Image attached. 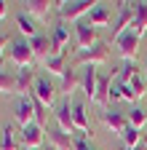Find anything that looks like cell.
I'll list each match as a JSON object with an SVG mask.
<instances>
[{
	"label": "cell",
	"instance_id": "1",
	"mask_svg": "<svg viewBox=\"0 0 147 150\" xmlns=\"http://www.w3.org/2000/svg\"><path fill=\"white\" fill-rule=\"evenodd\" d=\"M99 3H94V0H62V3H56V11H59V19L62 22H78L80 16H88L91 11H94Z\"/></svg>",
	"mask_w": 147,
	"mask_h": 150
},
{
	"label": "cell",
	"instance_id": "2",
	"mask_svg": "<svg viewBox=\"0 0 147 150\" xmlns=\"http://www.w3.org/2000/svg\"><path fill=\"white\" fill-rule=\"evenodd\" d=\"M72 99H62L56 107H53V118H56V129H62L64 134H78V129H75V121H72Z\"/></svg>",
	"mask_w": 147,
	"mask_h": 150
},
{
	"label": "cell",
	"instance_id": "3",
	"mask_svg": "<svg viewBox=\"0 0 147 150\" xmlns=\"http://www.w3.org/2000/svg\"><path fill=\"white\" fill-rule=\"evenodd\" d=\"M107 62H110L107 43H96L88 51H78V64L80 67H99V64H107Z\"/></svg>",
	"mask_w": 147,
	"mask_h": 150
},
{
	"label": "cell",
	"instance_id": "4",
	"mask_svg": "<svg viewBox=\"0 0 147 150\" xmlns=\"http://www.w3.org/2000/svg\"><path fill=\"white\" fill-rule=\"evenodd\" d=\"M139 40L142 38L134 32V30H128V32H123L118 40H115V46H118V54L123 56L126 62H136V54H139Z\"/></svg>",
	"mask_w": 147,
	"mask_h": 150
},
{
	"label": "cell",
	"instance_id": "5",
	"mask_svg": "<svg viewBox=\"0 0 147 150\" xmlns=\"http://www.w3.org/2000/svg\"><path fill=\"white\" fill-rule=\"evenodd\" d=\"M118 6H120V11H118V19H115V24H113V38H110V43H115L118 38L123 32H128L131 24H134V6L131 3H118Z\"/></svg>",
	"mask_w": 147,
	"mask_h": 150
},
{
	"label": "cell",
	"instance_id": "6",
	"mask_svg": "<svg viewBox=\"0 0 147 150\" xmlns=\"http://www.w3.org/2000/svg\"><path fill=\"white\" fill-rule=\"evenodd\" d=\"M11 62L19 67V70L32 67L35 54H32V48H30V43H27V40H13V43H11Z\"/></svg>",
	"mask_w": 147,
	"mask_h": 150
},
{
	"label": "cell",
	"instance_id": "7",
	"mask_svg": "<svg viewBox=\"0 0 147 150\" xmlns=\"http://www.w3.org/2000/svg\"><path fill=\"white\" fill-rule=\"evenodd\" d=\"M75 40H78V48L80 51H88L99 43V30L91 27L88 22H78L75 24Z\"/></svg>",
	"mask_w": 147,
	"mask_h": 150
},
{
	"label": "cell",
	"instance_id": "8",
	"mask_svg": "<svg viewBox=\"0 0 147 150\" xmlns=\"http://www.w3.org/2000/svg\"><path fill=\"white\" fill-rule=\"evenodd\" d=\"M30 94H35V97H38V99H40L46 107H56V94H59V88L53 86L48 78H38Z\"/></svg>",
	"mask_w": 147,
	"mask_h": 150
},
{
	"label": "cell",
	"instance_id": "9",
	"mask_svg": "<svg viewBox=\"0 0 147 150\" xmlns=\"http://www.w3.org/2000/svg\"><path fill=\"white\" fill-rule=\"evenodd\" d=\"M13 121L19 123V129L35 123V107H32V99H30V94L27 97H19L16 99V107H13Z\"/></svg>",
	"mask_w": 147,
	"mask_h": 150
},
{
	"label": "cell",
	"instance_id": "10",
	"mask_svg": "<svg viewBox=\"0 0 147 150\" xmlns=\"http://www.w3.org/2000/svg\"><path fill=\"white\" fill-rule=\"evenodd\" d=\"M43 134H46V129L38 126V123H30L19 131V137H22V150H38L43 145Z\"/></svg>",
	"mask_w": 147,
	"mask_h": 150
},
{
	"label": "cell",
	"instance_id": "11",
	"mask_svg": "<svg viewBox=\"0 0 147 150\" xmlns=\"http://www.w3.org/2000/svg\"><path fill=\"white\" fill-rule=\"evenodd\" d=\"M75 91H83V75L78 70L67 67V72L62 75V86H59V94H64V99H72Z\"/></svg>",
	"mask_w": 147,
	"mask_h": 150
},
{
	"label": "cell",
	"instance_id": "12",
	"mask_svg": "<svg viewBox=\"0 0 147 150\" xmlns=\"http://www.w3.org/2000/svg\"><path fill=\"white\" fill-rule=\"evenodd\" d=\"M102 123L110 129V131H113V134H123V131L128 129V115H126V112H118V110H104L102 112Z\"/></svg>",
	"mask_w": 147,
	"mask_h": 150
},
{
	"label": "cell",
	"instance_id": "13",
	"mask_svg": "<svg viewBox=\"0 0 147 150\" xmlns=\"http://www.w3.org/2000/svg\"><path fill=\"white\" fill-rule=\"evenodd\" d=\"M72 121H75V129L83 139L94 137V131H91V123H88V112H86V105L83 102H75L72 105Z\"/></svg>",
	"mask_w": 147,
	"mask_h": 150
},
{
	"label": "cell",
	"instance_id": "14",
	"mask_svg": "<svg viewBox=\"0 0 147 150\" xmlns=\"http://www.w3.org/2000/svg\"><path fill=\"white\" fill-rule=\"evenodd\" d=\"M24 6V13L27 16H35V19H43V22H48V16H51V11H53V0H27V3H22Z\"/></svg>",
	"mask_w": 147,
	"mask_h": 150
},
{
	"label": "cell",
	"instance_id": "15",
	"mask_svg": "<svg viewBox=\"0 0 147 150\" xmlns=\"http://www.w3.org/2000/svg\"><path fill=\"white\" fill-rule=\"evenodd\" d=\"M30 48H32V54H35V62H46L48 56L53 54V46H51V38H48V35L32 38V40H30Z\"/></svg>",
	"mask_w": 147,
	"mask_h": 150
},
{
	"label": "cell",
	"instance_id": "16",
	"mask_svg": "<svg viewBox=\"0 0 147 150\" xmlns=\"http://www.w3.org/2000/svg\"><path fill=\"white\" fill-rule=\"evenodd\" d=\"M35 81H38V75H35V67H27V70H19L16 72V94L19 97H27L32 91Z\"/></svg>",
	"mask_w": 147,
	"mask_h": 150
},
{
	"label": "cell",
	"instance_id": "17",
	"mask_svg": "<svg viewBox=\"0 0 147 150\" xmlns=\"http://www.w3.org/2000/svg\"><path fill=\"white\" fill-rule=\"evenodd\" d=\"M67 40H70V27L67 22H59L53 27V35H51V46H53V54H64L67 51ZM51 54V56H53Z\"/></svg>",
	"mask_w": 147,
	"mask_h": 150
},
{
	"label": "cell",
	"instance_id": "18",
	"mask_svg": "<svg viewBox=\"0 0 147 150\" xmlns=\"http://www.w3.org/2000/svg\"><path fill=\"white\" fill-rule=\"evenodd\" d=\"M48 145L53 150H75V137L64 134L62 129H53V131H48Z\"/></svg>",
	"mask_w": 147,
	"mask_h": 150
},
{
	"label": "cell",
	"instance_id": "19",
	"mask_svg": "<svg viewBox=\"0 0 147 150\" xmlns=\"http://www.w3.org/2000/svg\"><path fill=\"white\" fill-rule=\"evenodd\" d=\"M131 30H134L139 38L147 35V3H144V0L134 3V24H131Z\"/></svg>",
	"mask_w": 147,
	"mask_h": 150
},
{
	"label": "cell",
	"instance_id": "20",
	"mask_svg": "<svg viewBox=\"0 0 147 150\" xmlns=\"http://www.w3.org/2000/svg\"><path fill=\"white\" fill-rule=\"evenodd\" d=\"M43 70H48V75H59V78H62V75L67 72V51L48 56V59L43 62Z\"/></svg>",
	"mask_w": 147,
	"mask_h": 150
},
{
	"label": "cell",
	"instance_id": "21",
	"mask_svg": "<svg viewBox=\"0 0 147 150\" xmlns=\"http://www.w3.org/2000/svg\"><path fill=\"white\" fill-rule=\"evenodd\" d=\"M110 88H113V75H99L94 102H96V105H102L104 110H107V105H110Z\"/></svg>",
	"mask_w": 147,
	"mask_h": 150
},
{
	"label": "cell",
	"instance_id": "22",
	"mask_svg": "<svg viewBox=\"0 0 147 150\" xmlns=\"http://www.w3.org/2000/svg\"><path fill=\"white\" fill-rule=\"evenodd\" d=\"M96 83H99V72H96V67H86L83 70V94L94 102V97H96Z\"/></svg>",
	"mask_w": 147,
	"mask_h": 150
},
{
	"label": "cell",
	"instance_id": "23",
	"mask_svg": "<svg viewBox=\"0 0 147 150\" xmlns=\"http://www.w3.org/2000/svg\"><path fill=\"white\" fill-rule=\"evenodd\" d=\"M110 19H113V16H110V8L99 3V6H96L94 11L88 13V24L99 30V27H107V24H110Z\"/></svg>",
	"mask_w": 147,
	"mask_h": 150
},
{
	"label": "cell",
	"instance_id": "24",
	"mask_svg": "<svg viewBox=\"0 0 147 150\" xmlns=\"http://www.w3.org/2000/svg\"><path fill=\"white\" fill-rule=\"evenodd\" d=\"M16 30H19L22 35H27L30 40L40 35V32H38V27H35V22H32V19H30L24 11H22V13H16Z\"/></svg>",
	"mask_w": 147,
	"mask_h": 150
},
{
	"label": "cell",
	"instance_id": "25",
	"mask_svg": "<svg viewBox=\"0 0 147 150\" xmlns=\"http://www.w3.org/2000/svg\"><path fill=\"white\" fill-rule=\"evenodd\" d=\"M126 115H128V126H134V129H139V131H142V126H147V112H144L139 105H134Z\"/></svg>",
	"mask_w": 147,
	"mask_h": 150
},
{
	"label": "cell",
	"instance_id": "26",
	"mask_svg": "<svg viewBox=\"0 0 147 150\" xmlns=\"http://www.w3.org/2000/svg\"><path fill=\"white\" fill-rule=\"evenodd\" d=\"M13 94H16V75L0 70V97H13Z\"/></svg>",
	"mask_w": 147,
	"mask_h": 150
},
{
	"label": "cell",
	"instance_id": "27",
	"mask_svg": "<svg viewBox=\"0 0 147 150\" xmlns=\"http://www.w3.org/2000/svg\"><path fill=\"white\" fill-rule=\"evenodd\" d=\"M0 150H19V142H16L11 126H3V131H0Z\"/></svg>",
	"mask_w": 147,
	"mask_h": 150
},
{
	"label": "cell",
	"instance_id": "28",
	"mask_svg": "<svg viewBox=\"0 0 147 150\" xmlns=\"http://www.w3.org/2000/svg\"><path fill=\"white\" fill-rule=\"evenodd\" d=\"M128 86H131V91H134V99L139 102L142 97H147V81H144V75H134L131 81H128Z\"/></svg>",
	"mask_w": 147,
	"mask_h": 150
},
{
	"label": "cell",
	"instance_id": "29",
	"mask_svg": "<svg viewBox=\"0 0 147 150\" xmlns=\"http://www.w3.org/2000/svg\"><path fill=\"white\" fill-rule=\"evenodd\" d=\"M120 139H123V147H139L142 142V131L139 129H134V126H128L126 131H123V134H120Z\"/></svg>",
	"mask_w": 147,
	"mask_h": 150
},
{
	"label": "cell",
	"instance_id": "30",
	"mask_svg": "<svg viewBox=\"0 0 147 150\" xmlns=\"http://www.w3.org/2000/svg\"><path fill=\"white\" fill-rule=\"evenodd\" d=\"M30 99H32V107H35V123L38 126H46V118H48V107L35 97V94H30Z\"/></svg>",
	"mask_w": 147,
	"mask_h": 150
},
{
	"label": "cell",
	"instance_id": "31",
	"mask_svg": "<svg viewBox=\"0 0 147 150\" xmlns=\"http://www.w3.org/2000/svg\"><path fill=\"white\" fill-rule=\"evenodd\" d=\"M134 75H136V64H134V62H126V64L120 67V83H128Z\"/></svg>",
	"mask_w": 147,
	"mask_h": 150
},
{
	"label": "cell",
	"instance_id": "32",
	"mask_svg": "<svg viewBox=\"0 0 147 150\" xmlns=\"http://www.w3.org/2000/svg\"><path fill=\"white\" fill-rule=\"evenodd\" d=\"M75 150H96V147H94V145H88V139L78 137V139H75Z\"/></svg>",
	"mask_w": 147,
	"mask_h": 150
},
{
	"label": "cell",
	"instance_id": "33",
	"mask_svg": "<svg viewBox=\"0 0 147 150\" xmlns=\"http://www.w3.org/2000/svg\"><path fill=\"white\" fill-rule=\"evenodd\" d=\"M6 16H8V3H6V0H0V22H3Z\"/></svg>",
	"mask_w": 147,
	"mask_h": 150
},
{
	"label": "cell",
	"instance_id": "34",
	"mask_svg": "<svg viewBox=\"0 0 147 150\" xmlns=\"http://www.w3.org/2000/svg\"><path fill=\"white\" fill-rule=\"evenodd\" d=\"M11 40L8 35H0V62H3V48H6V43Z\"/></svg>",
	"mask_w": 147,
	"mask_h": 150
},
{
	"label": "cell",
	"instance_id": "35",
	"mask_svg": "<svg viewBox=\"0 0 147 150\" xmlns=\"http://www.w3.org/2000/svg\"><path fill=\"white\" fill-rule=\"evenodd\" d=\"M123 150H147V145H139V147H123Z\"/></svg>",
	"mask_w": 147,
	"mask_h": 150
},
{
	"label": "cell",
	"instance_id": "36",
	"mask_svg": "<svg viewBox=\"0 0 147 150\" xmlns=\"http://www.w3.org/2000/svg\"><path fill=\"white\" fill-rule=\"evenodd\" d=\"M144 81H147V64H144Z\"/></svg>",
	"mask_w": 147,
	"mask_h": 150
}]
</instances>
